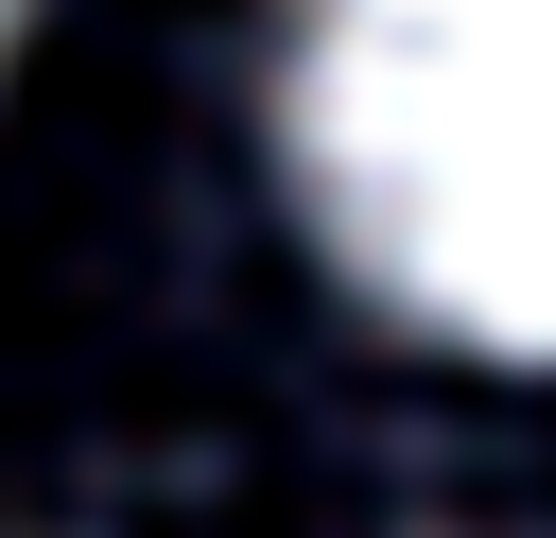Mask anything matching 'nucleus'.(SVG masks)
I'll list each match as a JSON object with an SVG mask.
<instances>
[{"label":"nucleus","mask_w":556,"mask_h":538,"mask_svg":"<svg viewBox=\"0 0 556 538\" xmlns=\"http://www.w3.org/2000/svg\"><path fill=\"white\" fill-rule=\"evenodd\" d=\"M278 156L400 330L556 364V0H295Z\"/></svg>","instance_id":"f257e3e1"},{"label":"nucleus","mask_w":556,"mask_h":538,"mask_svg":"<svg viewBox=\"0 0 556 538\" xmlns=\"http://www.w3.org/2000/svg\"><path fill=\"white\" fill-rule=\"evenodd\" d=\"M0 52H17V0H0Z\"/></svg>","instance_id":"f03ea898"}]
</instances>
